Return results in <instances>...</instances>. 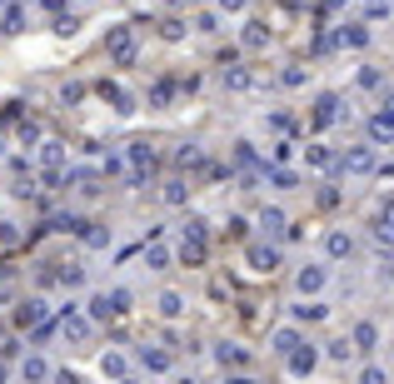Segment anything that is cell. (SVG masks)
Listing matches in <instances>:
<instances>
[{"label": "cell", "instance_id": "5bb4252c", "mask_svg": "<svg viewBox=\"0 0 394 384\" xmlns=\"http://www.w3.org/2000/svg\"><path fill=\"white\" fill-rule=\"evenodd\" d=\"M15 240H20V230L15 225H0V245H15Z\"/></svg>", "mask_w": 394, "mask_h": 384}, {"label": "cell", "instance_id": "2e32d148", "mask_svg": "<svg viewBox=\"0 0 394 384\" xmlns=\"http://www.w3.org/2000/svg\"><path fill=\"white\" fill-rule=\"evenodd\" d=\"M0 379H6V365H0Z\"/></svg>", "mask_w": 394, "mask_h": 384}, {"label": "cell", "instance_id": "ba28073f", "mask_svg": "<svg viewBox=\"0 0 394 384\" xmlns=\"http://www.w3.org/2000/svg\"><path fill=\"white\" fill-rule=\"evenodd\" d=\"M160 314L175 319V314H180V294H165V300H160Z\"/></svg>", "mask_w": 394, "mask_h": 384}, {"label": "cell", "instance_id": "52a82bcc", "mask_svg": "<svg viewBox=\"0 0 394 384\" xmlns=\"http://www.w3.org/2000/svg\"><path fill=\"white\" fill-rule=\"evenodd\" d=\"M40 160H45V165H60V160H65V150H60V145L50 140V145H45V150H40Z\"/></svg>", "mask_w": 394, "mask_h": 384}, {"label": "cell", "instance_id": "6da1fadb", "mask_svg": "<svg viewBox=\"0 0 394 384\" xmlns=\"http://www.w3.org/2000/svg\"><path fill=\"white\" fill-rule=\"evenodd\" d=\"M110 55H115V65H130V60H135V35H130V26H115V30H110Z\"/></svg>", "mask_w": 394, "mask_h": 384}, {"label": "cell", "instance_id": "9c48e42d", "mask_svg": "<svg viewBox=\"0 0 394 384\" xmlns=\"http://www.w3.org/2000/svg\"><path fill=\"white\" fill-rule=\"evenodd\" d=\"M145 365H150V370H165V365H170V359H165L160 350H145Z\"/></svg>", "mask_w": 394, "mask_h": 384}, {"label": "cell", "instance_id": "277c9868", "mask_svg": "<svg viewBox=\"0 0 394 384\" xmlns=\"http://www.w3.org/2000/svg\"><path fill=\"white\" fill-rule=\"evenodd\" d=\"M250 260H255V270H275L280 254H275V250H250Z\"/></svg>", "mask_w": 394, "mask_h": 384}, {"label": "cell", "instance_id": "7c38bea8", "mask_svg": "<svg viewBox=\"0 0 394 384\" xmlns=\"http://www.w3.org/2000/svg\"><path fill=\"white\" fill-rule=\"evenodd\" d=\"M329 254H349V240H344V234H329Z\"/></svg>", "mask_w": 394, "mask_h": 384}, {"label": "cell", "instance_id": "4fadbf2b", "mask_svg": "<svg viewBox=\"0 0 394 384\" xmlns=\"http://www.w3.org/2000/svg\"><path fill=\"white\" fill-rule=\"evenodd\" d=\"M85 330H90V325H85V319H65V334H70V339H80V334H85Z\"/></svg>", "mask_w": 394, "mask_h": 384}, {"label": "cell", "instance_id": "3957f363", "mask_svg": "<svg viewBox=\"0 0 394 384\" xmlns=\"http://www.w3.org/2000/svg\"><path fill=\"white\" fill-rule=\"evenodd\" d=\"M15 325H45V305H40V300H25V305L15 310Z\"/></svg>", "mask_w": 394, "mask_h": 384}, {"label": "cell", "instance_id": "5b68a950", "mask_svg": "<svg viewBox=\"0 0 394 384\" xmlns=\"http://www.w3.org/2000/svg\"><path fill=\"white\" fill-rule=\"evenodd\" d=\"M320 285H324L320 270H304V274H300V290H320Z\"/></svg>", "mask_w": 394, "mask_h": 384}, {"label": "cell", "instance_id": "8fae6325", "mask_svg": "<svg viewBox=\"0 0 394 384\" xmlns=\"http://www.w3.org/2000/svg\"><path fill=\"white\" fill-rule=\"evenodd\" d=\"M170 90H175V85H170V80H160V85H155V95H150V100H155V105H165V100H170Z\"/></svg>", "mask_w": 394, "mask_h": 384}, {"label": "cell", "instance_id": "9a60e30c", "mask_svg": "<svg viewBox=\"0 0 394 384\" xmlns=\"http://www.w3.org/2000/svg\"><path fill=\"white\" fill-rule=\"evenodd\" d=\"M165 6H180V0H165Z\"/></svg>", "mask_w": 394, "mask_h": 384}, {"label": "cell", "instance_id": "30bf717a", "mask_svg": "<svg viewBox=\"0 0 394 384\" xmlns=\"http://www.w3.org/2000/svg\"><path fill=\"white\" fill-rule=\"evenodd\" d=\"M289 365H295V370H309V365H315V354H309V350H295V359H289Z\"/></svg>", "mask_w": 394, "mask_h": 384}, {"label": "cell", "instance_id": "7a4b0ae2", "mask_svg": "<svg viewBox=\"0 0 394 384\" xmlns=\"http://www.w3.org/2000/svg\"><path fill=\"white\" fill-rule=\"evenodd\" d=\"M0 30H6V35L25 30V6H6V10H0Z\"/></svg>", "mask_w": 394, "mask_h": 384}, {"label": "cell", "instance_id": "8992f818", "mask_svg": "<svg viewBox=\"0 0 394 384\" xmlns=\"http://www.w3.org/2000/svg\"><path fill=\"white\" fill-rule=\"evenodd\" d=\"M50 370H45V359H25V379H45Z\"/></svg>", "mask_w": 394, "mask_h": 384}]
</instances>
